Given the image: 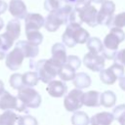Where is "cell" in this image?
<instances>
[{
	"label": "cell",
	"mask_w": 125,
	"mask_h": 125,
	"mask_svg": "<svg viewBox=\"0 0 125 125\" xmlns=\"http://www.w3.org/2000/svg\"><path fill=\"white\" fill-rule=\"evenodd\" d=\"M89 32L81 26L79 22L68 23L62 35V44L65 47L73 48L77 44H85L89 39Z\"/></svg>",
	"instance_id": "cell-1"
},
{
	"label": "cell",
	"mask_w": 125,
	"mask_h": 125,
	"mask_svg": "<svg viewBox=\"0 0 125 125\" xmlns=\"http://www.w3.org/2000/svg\"><path fill=\"white\" fill-rule=\"evenodd\" d=\"M125 40V32L121 28L111 27L103 41V50L101 55L107 60H113L121 42Z\"/></svg>",
	"instance_id": "cell-2"
},
{
	"label": "cell",
	"mask_w": 125,
	"mask_h": 125,
	"mask_svg": "<svg viewBox=\"0 0 125 125\" xmlns=\"http://www.w3.org/2000/svg\"><path fill=\"white\" fill-rule=\"evenodd\" d=\"M30 67L35 69V72L40 81L48 84L58 75V67L51 62V60H40L33 63L30 61Z\"/></svg>",
	"instance_id": "cell-3"
},
{
	"label": "cell",
	"mask_w": 125,
	"mask_h": 125,
	"mask_svg": "<svg viewBox=\"0 0 125 125\" xmlns=\"http://www.w3.org/2000/svg\"><path fill=\"white\" fill-rule=\"evenodd\" d=\"M17 98L26 108H37L42 102L40 94L31 87H22L20 89Z\"/></svg>",
	"instance_id": "cell-4"
},
{
	"label": "cell",
	"mask_w": 125,
	"mask_h": 125,
	"mask_svg": "<svg viewBox=\"0 0 125 125\" xmlns=\"http://www.w3.org/2000/svg\"><path fill=\"white\" fill-rule=\"evenodd\" d=\"M125 73L124 66L113 62L109 67L104 68L100 71V79L104 84L112 85L117 79H120Z\"/></svg>",
	"instance_id": "cell-5"
},
{
	"label": "cell",
	"mask_w": 125,
	"mask_h": 125,
	"mask_svg": "<svg viewBox=\"0 0 125 125\" xmlns=\"http://www.w3.org/2000/svg\"><path fill=\"white\" fill-rule=\"evenodd\" d=\"M115 12V4L111 0H104L100 8V11L97 14V22L98 25H110V22L112 21V18L114 17Z\"/></svg>",
	"instance_id": "cell-6"
},
{
	"label": "cell",
	"mask_w": 125,
	"mask_h": 125,
	"mask_svg": "<svg viewBox=\"0 0 125 125\" xmlns=\"http://www.w3.org/2000/svg\"><path fill=\"white\" fill-rule=\"evenodd\" d=\"M83 91L79 89H72L68 92L63 100L64 108L69 112L79 110L83 106Z\"/></svg>",
	"instance_id": "cell-7"
},
{
	"label": "cell",
	"mask_w": 125,
	"mask_h": 125,
	"mask_svg": "<svg viewBox=\"0 0 125 125\" xmlns=\"http://www.w3.org/2000/svg\"><path fill=\"white\" fill-rule=\"evenodd\" d=\"M0 109H3V110L15 109L20 112L27 111V108L21 104V102L17 97L11 95L6 90L0 95Z\"/></svg>",
	"instance_id": "cell-8"
},
{
	"label": "cell",
	"mask_w": 125,
	"mask_h": 125,
	"mask_svg": "<svg viewBox=\"0 0 125 125\" xmlns=\"http://www.w3.org/2000/svg\"><path fill=\"white\" fill-rule=\"evenodd\" d=\"M75 12L77 14V17H78L80 23L84 22L91 27H96L98 25V22H97L98 10L92 4L86 6V7L82 8L78 11H75Z\"/></svg>",
	"instance_id": "cell-9"
},
{
	"label": "cell",
	"mask_w": 125,
	"mask_h": 125,
	"mask_svg": "<svg viewBox=\"0 0 125 125\" xmlns=\"http://www.w3.org/2000/svg\"><path fill=\"white\" fill-rule=\"evenodd\" d=\"M83 63L90 70L100 72L102 69L104 68V58L101 54H94L89 52L84 55Z\"/></svg>",
	"instance_id": "cell-10"
},
{
	"label": "cell",
	"mask_w": 125,
	"mask_h": 125,
	"mask_svg": "<svg viewBox=\"0 0 125 125\" xmlns=\"http://www.w3.org/2000/svg\"><path fill=\"white\" fill-rule=\"evenodd\" d=\"M51 53H52V57L50 60L58 68H60L61 66L66 63V59H67L66 49L62 43H55L52 46Z\"/></svg>",
	"instance_id": "cell-11"
},
{
	"label": "cell",
	"mask_w": 125,
	"mask_h": 125,
	"mask_svg": "<svg viewBox=\"0 0 125 125\" xmlns=\"http://www.w3.org/2000/svg\"><path fill=\"white\" fill-rule=\"evenodd\" d=\"M23 59H24V57H23L22 53L21 52V50L15 47L6 56V59H5L6 66L11 70H17L21 67V65L23 62Z\"/></svg>",
	"instance_id": "cell-12"
},
{
	"label": "cell",
	"mask_w": 125,
	"mask_h": 125,
	"mask_svg": "<svg viewBox=\"0 0 125 125\" xmlns=\"http://www.w3.org/2000/svg\"><path fill=\"white\" fill-rule=\"evenodd\" d=\"M44 21L45 19L42 15L37 13H27L26 17L24 18L25 31L39 30L41 27L44 26Z\"/></svg>",
	"instance_id": "cell-13"
},
{
	"label": "cell",
	"mask_w": 125,
	"mask_h": 125,
	"mask_svg": "<svg viewBox=\"0 0 125 125\" xmlns=\"http://www.w3.org/2000/svg\"><path fill=\"white\" fill-rule=\"evenodd\" d=\"M10 14L17 20H23L27 15V8L22 0H11L8 6Z\"/></svg>",
	"instance_id": "cell-14"
},
{
	"label": "cell",
	"mask_w": 125,
	"mask_h": 125,
	"mask_svg": "<svg viewBox=\"0 0 125 125\" xmlns=\"http://www.w3.org/2000/svg\"><path fill=\"white\" fill-rule=\"evenodd\" d=\"M46 91L53 98H61L65 95L67 91V86L63 81L54 79L47 84Z\"/></svg>",
	"instance_id": "cell-15"
},
{
	"label": "cell",
	"mask_w": 125,
	"mask_h": 125,
	"mask_svg": "<svg viewBox=\"0 0 125 125\" xmlns=\"http://www.w3.org/2000/svg\"><path fill=\"white\" fill-rule=\"evenodd\" d=\"M63 24V20L62 18L58 14V13H50L44 21V26L46 30L49 32H55L57 31L61 25Z\"/></svg>",
	"instance_id": "cell-16"
},
{
	"label": "cell",
	"mask_w": 125,
	"mask_h": 125,
	"mask_svg": "<svg viewBox=\"0 0 125 125\" xmlns=\"http://www.w3.org/2000/svg\"><path fill=\"white\" fill-rule=\"evenodd\" d=\"M15 47L21 50V52L22 53L24 58L33 59V58L37 57V55L39 54V48L37 46H34V45L28 43L27 41H24V40L18 41L16 43Z\"/></svg>",
	"instance_id": "cell-17"
},
{
	"label": "cell",
	"mask_w": 125,
	"mask_h": 125,
	"mask_svg": "<svg viewBox=\"0 0 125 125\" xmlns=\"http://www.w3.org/2000/svg\"><path fill=\"white\" fill-rule=\"evenodd\" d=\"M112 121H113L112 114L107 111L98 112L90 118L91 125H111Z\"/></svg>",
	"instance_id": "cell-18"
},
{
	"label": "cell",
	"mask_w": 125,
	"mask_h": 125,
	"mask_svg": "<svg viewBox=\"0 0 125 125\" xmlns=\"http://www.w3.org/2000/svg\"><path fill=\"white\" fill-rule=\"evenodd\" d=\"M5 33L13 40H17L21 35V21L17 19L9 21V22L6 25V31Z\"/></svg>",
	"instance_id": "cell-19"
},
{
	"label": "cell",
	"mask_w": 125,
	"mask_h": 125,
	"mask_svg": "<svg viewBox=\"0 0 125 125\" xmlns=\"http://www.w3.org/2000/svg\"><path fill=\"white\" fill-rule=\"evenodd\" d=\"M100 95L101 93L98 91H88L83 93V105L89 107H97L100 106Z\"/></svg>",
	"instance_id": "cell-20"
},
{
	"label": "cell",
	"mask_w": 125,
	"mask_h": 125,
	"mask_svg": "<svg viewBox=\"0 0 125 125\" xmlns=\"http://www.w3.org/2000/svg\"><path fill=\"white\" fill-rule=\"evenodd\" d=\"M91 82H92V80H91L90 75L85 72L76 73V75L73 79V85L75 86L76 89H79V90L90 87Z\"/></svg>",
	"instance_id": "cell-21"
},
{
	"label": "cell",
	"mask_w": 125,
	"mask_h": 125,
	"mask_svg": "<svg viewBox=\"0 0 125 125\" xmlns=\"http://www.w3.org/2000/svg\"><path fill=\"white\" fill-rule=\"evenodd\" d=\"M19 118L20 115L13 110H4L0 114V123L1 125H19Z\"/></svg>",
	"instance_id": "cell-22"
},
{
	"label": "cell",
	"mask_w": 125,
	"mask_h": 125,
	"mask_svg": "<svg viewBox=\"0 0 125 125\" xmlns=\"http://www.w3.org/2000/svg\"><path fill=\"white\" fill-rule=\"evenodd\" d=\"M116 103V95L112 91H104L100 95V105L104 107H111L115 105Z\"/></svg>",
	"instance_id": "cell-23"
},
{
	"label": "cell",
	"mask_w": 125,
	"mask_h": 125,
	"mask_svg": "<svg viewBox=\"0 0 125 125\" xmlns=\"http://www.w3.org/2000/svg\"><path fill=\"white\" fill-rule=\"evenodd\" d=\"M76 70H74L72 67H70L69 65H67L66 63L63 64L62 66H61L58 69V76L60 77L61 81H70L73 80L75 75H76Z\"/></svg>",
	"instance_id": "cell-24"
},
{
	"label": "cell",
	"mask_w": 125,
	"mask_h": 125,
	"mask_svg": "<svg viewBox=\"0 0 125 125\" xmlns=\"http://www.w3.org/2000/svg\"><path fill=\"white\" fill-rule=\"evenodd\" d=\"M72 125H89L90 124V118L88 114L84 111H74L70 118Z\"/></svg>",
	"instance_id": "cell-25"
},
{
	"label": "cell",
	"mask_w": 125,
	"mask_h": 125,
	"mask_svg": "<svg viewBox=\"0 0 125 125\" xmlns=\"http://www.w3.org/2000/svg\"><path fill=\"white\" fill-rule=\"evenodd\" d=\"M86 46L90 53L101 54L103 50V42L99 37H89L86 42Z\"/></svg>",
	"instance_id": "cell-26"
},
{
	"label": "cell",
	"mask_w": 125,
	"mask_h": 125,
	"mask_svg": "<svg viewBox=\"0 0 125 125\" xmlns=\"http://www.w3.org/2000/svg\"><path fill=\"white\" fill-rule=\"evenodd\" d=\"M22 77V83L24 87H31L33 88L34 86L37 85L39 78L36 74L35 71H27L23 74H21Z\"/></svg>",
	"instance_id": "cell-27"
},
{
	"label": "cell",
	"mask_w": 125,
	"mask_h": 125,
	"mask_svg": "<svg viewBox=\"0 0 125 125\" xmlns=\"http://www.w3.org/2000/svg\"><path fill=\"white\" fill-rule=\"evenodd\" d=\"M25 35L27 38V42L34 45L39 46L43 41V34L39 30H31V31H25Z\"/></svg>",
	"instance_id": "cell-28"
},
{
	"label": "cell",
	"mask_w": 125,
	"mask_h": 125,
	"mask_svg": "<svg viewBox=\"0 0 125 125\" xmlns=\"http://www.w3.org/2000/svg\"><path fill=\"white\" fill-rule=\"evenodd\" d=\"M112 117L113 119H115L120 125H125V104H118L116 105L112 112Z\"/></svg>",
	"instance_id": "cell-29"
},
{
	"label": "cell",
	"mask_w": 125,
	"mask_h": 125,
	"mask_svg": "<svg viewBox=\"0 0 125 125\" xmlns=\"http://www.w3.org/2000/svg\"><path fill=\"white\" fill-rule=\"evenodd\" d=\"M9 82H10V86L13 89H16V90H20L22 87H24L23 86V83H22L21 74H20V73H14V74H12L10 76Z\"/></svg>",
	"instance_id": "cell-30"
},
{
	"label": "cell",
	"mask_w": 125,
	"mask_h": 125,
	"mask_svg": "<svg viewBox=\"0 0 125 125\" xmlns=\"http://www.w3.org/2000/svg\"><path fill=\"white\" fill-rule=\"evenodd\" d=\"M124 26H125V12H122L112 18L109 27H117L122 29V27Z\"/></svg>",
	"instance_id": "cell-31"
},
{
	"label": "cell",
	"mask_w": 125,
	"mask_h": 125,
	"mask_svg": "<svg viewBox=\"0 0 125 125\" xmlns=\"http://www.w3.org/2000/svg\"><path fill=\"white\" fill-rule=\"evenodd\" d=\"M13 44H14V41L6 33H3L0 35V49L2 51L7 52L12 47Z\"/></svg>",
	"instance_id": "cell-32"
},
{
	"label": "cell",
	"mask_w": 125,
	"mask_h": 125,
	"mask_svg": "<svg viewBox=\"0 0 125 125\" xmlns=\"http://www.w3.org/2000/svg\"><path fill=\"white\" fill-rule=\"evenodd\" d=\"M19 125H38V122L34 116L25 114V115H20Z\"/></svg>",
	"instance_id": "cell-33"
},
{
	"label": "cell",
	"mask_w": 125,
	"mask_h": 125,
	"mask_svg": "<svg viewBox=\"0 0 125 125\" xmlns=\"http://www.w3.org/2000/svg\"><path fill=\"white\" fill-rule=\"evenodd\" d=\"M66 64L69 65L70 67H72L74 70H76L81 65V60L77 56H75V55H70V56H67Z\"/></svg>",
	"instance_id": "cell-34"
},
{
	"label": "cell",
	"mask_w": 125,
	"mask_h": 125,
	"mask_svg": "<svg viewBox=\"0 0 125 125\" xmlns=\"http://www.w3.org/2000/svg\"><path fill=\"white\" fill-rule=\"evenodd\" d=\"M59 8L58 0H45L44 1V9L50 13H56Z\"/></svg>",
	"instance_id": "cell-35"
},
{
	"label": "cell",
	"mask_w": 125,
	"mask_h": 125,
	"mask_svg": "<svg viewBox=\"0 0 125 125\" xmlns=\"http://www.w3.org/2000/svg\"><path fill=\"white\" fill-rule=\"evenodd\" d=\"M113 61H114V62H116L122 66H125V48L121 49L120 51H118L116 53Z\"/></svg>",
	"instance_id": "cell-36"
},
{
	"label": "cell",
	"mask_w": 125,
	"mask_h": 125,
	"mask_svg": "<svg viewBox=\"0 0 125 125\" xmlns=\"http://www.w3.org/2000/svg\"><path fill=\"white\" fill-rule=\"evenodd\" d=\"M7 9H8L7 3H6L5 1H3V0H0V15L4 14Z\"/></svg>",
	"instance_id": "cell-37"
},
{
	"label": "cell",
	"mask_w": 125,
	"mask_h": 125,
	"mask_svg": "<svg viewBox=\"0 0 125 125\" xmlns=\"http://www.w3.org/2000/svg\"><path fill=\"white\" fill-rule=\"evenodd\" d=\"M119 87H120L121 90H123L125 92V75H123L119 79Z\"/></svg>",
	"instance_id": "cell-38"
},
{
	"label": "cell",
	"mask_w": 125,
	"mask_h": 125,
	"mask_svg": "<svg viewBox=\"0 0 125 125\" xmlns=\"http://www.w3.org/2000/svg\"><path fill=\"white\" fill-rule=\"evenodd\" d=\"M5 91V86H4V83L2 80H0V95Z\"/></svg>",
	"instance_id": "cell-39"
},
{
	"label": "cell",
	"mask_w": 125,
	"mask_h": 125,
	"mask_svg": "<svg viewBox=\"0 0 125 125\" xmlns=\"http://www.w3.org/2000/svg\"><path fill=\"white\" fill-rule=\"evenodd\" d=\"M5 57H6V52H4L0 49V60H3Z\"/></svg>",
	"instance_id": "cell-40"
},
{
	"label": "cell",
	"mask_w": 125,
	"mask_h": 125,
	"mask_svg": "<svg viewBox=\"0 0 125 125\" xmlns=\"http://www.w3.org/2000/svg\"><path fill=\"white\" fill-rule=\"evenodd\" d=\"M104 1V0H91V2H94V3H96V4H102Z\"/></svg>",
	"instance_id": "cell-41"
},
{
	"label": "cell",
	"mask_w": 125,
	"mask_h": 125,
	"mask_svg": "<svg viewBox=\"0 0 125 125\" xmlns=\"http://www.w3.org/2000/svg\"><path fill=\"white\" fill-rule=\"evenodd\" d=\"M3 27H4V21H3V20L0 18V30H1Z\"/></svg>",
	"instance_id": "cell-42"
},
{
	"label": "cell",
	"mask_w": 125,
	"mask_h": 125,
	"mask_svg": "<svg viewBox=\"0 0 125 125\" xmlns=\"http://www.w3.org/2000/svg\"><path fill=\"white\" fill-rule=\"evenodd\" d=\"M0 125H1V123H0Z\"/></svg>",
	"instance_id": "cell-43"
}]
</instances>
